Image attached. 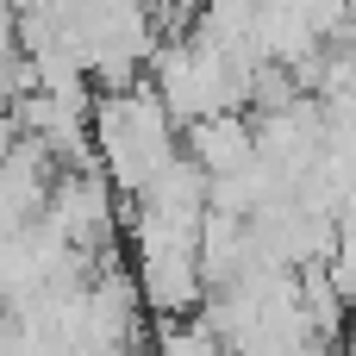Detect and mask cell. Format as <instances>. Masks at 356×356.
Instances as JSON below:
<instances>
[{"label":"cell","mask_w":356,"mask_h":356,"mask_svg":"<svg viewBox=\"0 0 356 356\" xmlns=\"http://www.w3.org/2000/svg\"><path fill=\"white\" fill-rule=\"evenodd\" d=\"M194 156H200V169H213V175H238V169H250V131H244L238 119L213 113V119H200V131H194Z\"/></svg>","instance_id":"cell-1"}]
</instances>
